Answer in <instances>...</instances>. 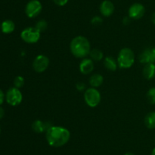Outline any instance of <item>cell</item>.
Here are the masks:
<instances>
[{
    "label": "cell",
    "instance_id": "cell-30",
    "mask_svg": "<svg viewBox=\"0 0 155 155\" xmlns=\"http://www.w3.org/2000/svg\"><path fill=\"white\" fill-rule=\"evenodd\" d=\"M124 155H135V154H134V153H130V152H128V153H125Z\"/></svg>",
    "mask_w": 155,
    "mask_h": 155
},
{
    "label": "cell",
    "instance_id": "cell-33",
    "mask_svg": "<svg viewBox=\"0 0 155 155\" xmlns=\"http://www.w3.org/2000/svg\"><path fill=\"white\" fill-rule=\"evenodd\" d=\"M0 132H1V129H0Z\"/></svg>",
    "mask_w": 155,
    "mask_h": 155
},
{
    "label": "cell",
    "instance_id": "cell-10",
    "mask_svg": "<svg viewBox=\"0 0 155 155\" xmlns=\"http://www.w3.org/2000/svg\"><path fill=\"white\" fill-rule=\"evenodd\" d=\"M139 62L142 64H155V47L145 49L139 56Z\"/></svg>",
    "mask_w": 155,
    "mask_h": 155
},
{
    "label": "cell",
    "instance_id": "cell-12",
    "mask_svg": "<svg viewBox=\"0 0 155 155\" xmlns=\"http://www.w3.org/2000/svg\"><path fill=\"white\" fill-rule=\"evenodd\" d=\"M53 125L48 122H43L42 120H35L32 124V129L36 133H42V132H46L47 130L51 127Z\"/></svg>",
    "mask_w": 155,
    "mask_h": 155
},
{
    "label": "cell",
    "instance_id": "cell-15",
    "mask_svg": "<svg viewBox=\"0 0 155 155\" xmlns=\"http://www.w3.org/2000/svg\"><path fill=\"white\" fill-rule=\"evenodd\" d=\"M104 65L109 71H114L117 68V61L115 60L114 58L112 57V56H107L104 59Z\"/></svg>",
    "mask_w": 155,
    "mask_h": 155
},
{
    "label": "cell",
    "instance_id": "cell-26",
    "mask_svg": "<svg viewBox=\"0 0 155 155\" xmlns=\"http://www.w3.org/2000/svg\"><path fill=\"white\" fill-rule=\"evenodd\" d=\"M5 99V94L2 91V90L0 89V106L4 103V100Z\"/></svg>",
    "mask_w": 155,
    "mask_h": 155
},
{
    "label": "cell",
    "instance_id": "cell-6",
    "mask_svg": "<svg viewBox=\"0 0 155 155\" xmlns=\"http://www.w3.org/2000/svg\"><path fill=\"white\" fill-rule=\"evenodd\" d=\"M23 95L21 91L18 88H11L8 90L5 94V100L11 106H18L22 102Z\"/></svg>",
    "mask_w": 155,
    "mask_h": 155
},
{
    "label": "cell",
    "instance_id": "cell-20",
    "mask_svg": "<svg viewBox=\"0 0 155 155\" xmlns=\"http://www.w3.org/2000/svg\"><path fill=\"white\" fill-rule=\"evenodd\" d=\"M35 27L41 33V32H43L46 30L47 27H48V23L45 20H39L36 24Z\"/></svg>",
    "mask_w": 155,
    "mask_h": 155
},
{
    "label": "cell",
    "instance_id": "cell-17",
    "mask_svg": "<svg viewBox=\"0 0 155 155\" xmlns=\"http://www.w3.org/2000/svg\"><path fill=\"white\" fill-rule=\"evenodd\" d=\"M104 81L103 76L100 74H94L89 78V84L92 88H98L101 86Z\"/></svg>",
    "mask_w": 155,
    "mask_h": 155
},
{
    "label": "cell",
    "instance_id": "cell-23",
    "mask_svg": "<svg viewBox=\"0 0 155 155\" xmlns=\"http://www.w3.org/2000/svg\"><path fill=\"white\" fill-rule=\"evenodd\" d=\"M103 22V19L100 16H94L93 18L91 19V24L92 25L98 26L101 25Z\"/></svg>",
    "mask_w": 155,
    "mask_h": 155
},
{
    "label": "cell",
    "instance_id": "cell-4",
    "mask_svg": "<svg viewBox=\"0 0 155 155\" xmlns=\"http://www.w3.org/2000/svg\"><path fill=\"white\" fill-rule=\"evenodd\" d=\"M84 100L89 106L92 108L96 107L101 102V94L96 88H88L84 92Z\"/></svg>",
    "mask_w": 155,
    "mask_h": 155
},
{
    "label": "cell",
    "instance_id": "cell-3",
    "mask_svg": "<svg viewBox=\"0 0 155 155\" xmlns=\"http://www.w3.org/2000/svg\"><path fill=\"white\" fill-rule=\"evenodd\" d=\"M117 64L118 66L120 68H131L135 62V54L133 50L130 48H123L119 52L117 56Z\"/></svg>",
    "mask_w": 155,
    "mask_h": 155
},
{
    "label": "cell",
    "instance_id": "cell-11",
    "mask_svg": "<svg viewBox=\"0 0 155 155\" xmlns=\"http://www.w3.org/2000/svg\"><path fill=\"white\" fill-rule=\"evenodd\" d=\"M100 12L104 17H110L114 12V5L110 0H104L100 5Z\"/></svg>",
    "mask_w": 155,
    "mask_h": 155
},
{
    "label": "cell",
    "instance_id": "cell-9",
    "mask_svg": "<svg viewBox=\"0 0 155 155\" xmlns=\"http://www.w3.org/2000/svg\"><path fill=\"white\" fill-rule=\"evenodd\" d=\"M145 9L141 3H134L130 7L128 11L129 17L132 19H140L145 15Z\"/></svg>",
    "mask_w": 155,
    "mask_h": 155
},
{
    "label": "cell",
    "instance_id": "cell-16",
    "mask_svg": "<svg viewBox=\"0 0 155 155\" xmlns=\"http://www.w3.org/2000/svg\"><path fill=\"white\" fill-rule=\"evenodd\" d=\"M15 24L12 20H5L1 24V30L4 33H11L15 30Z\"/></svg>",
    "mask_w": 155,
    "mask_h": 155
},
{
    "label": "cell",
    "instance_id": "cell-31",
    "mask_svg": "<svg viewBox=\"0 0 155 155\" xmlns=\"http://www.w3.org/2000/svg\"><path fill=\"white\" fill-rule=\"evenodd\" d=\"M151 155H155V147L153 149L152 152H151Z\"/></svg>",
    "mask_w": 155,
    "mask_h": 155
},
{
    "label": "cell",
    "instance_id": "cell-29",
    "mask_svg": "<svg viewBox=\"0 0 155 155\" xmlns=\"http://www.w3.org/2000/svg\"><path fill=\"white\" fill-rule=\"evenodd\" d=\"M151 21H152L153 24H155V12L153 13L152 16H151Z\"/></svg>",
    "mask_w": 155,
    "mask_h": 155
},
{
    "label": "cell",
    "instance_id": "cell-32",
    "mask_svg": "<svg viewBox=\"0 0 155 155\" xmlns=\"http://www.w3.org/2000/svg\"><path fill=\"white\" fill-rule=\"evenodd\" d=\"M0 29H1V24H0Z\"/></svg>",
    "mask_w": 155,
    "mask_h": 155
},
{
    "label": "cell",
    "instance_id": "cell-18",
    "mask_svg": "<svg viewBox=\"0 0 155 155\" xmlns=\"http://www.w3.org/2000/svg\"><path fill=\"white\" fill-rule=\"evenodd\" d=\"M145 124L149 129H155V112H148L145 117Z\"/></svg>",
    "mask_w": 155,
    "mask_h": 155
},
{
    "label": "cell",
    "instance_id": "cell-19",
    "mask_svg": "<svg viewBox=\"0 0 155 155\" xmlns=\"http://www.w3.org/2000/svg\"><path fill=\"white\" fill-rule=\"evenodd\" d=\"M89 56H90V59H92L93 62H99L104 57V55H103V52L101 50H98V49H93V50H91L90 53H89Z\"/></svg>",
    "mask_w": 155,
    "mask_h": 155
},
{
    "label": "cell",
    "instance_id": "cell-1",
    "mask_svg": "<svg viewBox=\"0 0 155 155\" xmlns=\"http://www.w3.org/2000/svg\"><path fill=\"white\" fill-rule=\"evenodd\" d=\"M45 137L50 146L59 147L68 142L71 138V132L62 126H52L45 132Z\"/></svg>",
    "mask_w": 155,
    "mask_h": 155
},
{
    "label": "cell",
    "instance_id": "cell-21",
    "mask_svg": "<svg viewBox=\"0 0 155 155\" xmlns=\"http://www.w3.org/2000/svg\"><path fill=\"white\" fill-rule=\"evenodd\" d=\"M147 99L151 104H155V88H151L147 92Z\"/></svg>",
    "mask_w": 155,
    "mask_h": 155
},
{
    "label": "cell",
    "instance_id": "cell-5",
    "mask_svg": "<svg viewBox=\"0 0 155 155\" xmlns=\"http://www.w3.org/2000/svg\"><path fill=\"white\" fill-rule=\"evenodd\" d=\"M40 32L35 27H29L23 30L21 33V37L27 43H36L40 39Z\"/></svg>",
    "mask_w": 155,
    "mask_h": 155
},
{
    "label": "cell",
    "instance_id": "cell-28",
    "mask_svg": "<svg viewBox=\"0 0 155 155\" xmlns=\"http://www.w3.org/2000/svg\"><path fill=\"white\" fill-rule=\"evenodd\" d=\"M4 115H5L4 109H3L2 106H0V119H2L4 117Z\"/></svg>",
    "mask_w": 155,
    "mask_h": 155
},
{
    "label": "cell",
    "instance_id": "cell-2",
    "mask_svg": "<svg viewBox=\"0 0 155 155\" xmlns=\"http://www.w3.org/2000/svg\"><path fill=\"white\" fill-rule=\"evenodd\" d=\"M70 50L71 53L75 57L79 59H84L90 53V43L85 36H77L71 40L70 44Z\"/></svg>",
    "mask_w": 155,
    "mask_h": 155
},
{
    "label": "cell",
    "instance_id": "cell-24",
    "mask_svg": "<svg viewBox=\"0 0 155 155\" xmlns=\"http://www.w3.org/2000/svg\"><path fill=\"white\" fill-rule=\"evenodd\" d=\"M69 0H53L54 3L58 6H64L68 2Z\"/></svg>",
    "mask_w": 155,
    "mask_h": 155
},
{
    "label": "cell",
    "instance_id": "cell-13",
    "mask_svg": "<svg viewBox=\"0 0 155 155\" xmlns=\"http://www.w3.org/2000/svg\"><path fill=\"white\" fill-rule=\"evenodd\" d=\"M94 62L91 59L84 58L80 63V71L83 74H89L93 71Z\"/></svg>",
    "mask_w": 155,
    "mask_h": 155
},
{
    "label": "cell",
    "instance_id": "cell-8",
    "mask_svg": "<svg viewBox=\"0 0 155 155\" xmlns=\"http://www.w3.org/2000/svg\"><path fill=\"white\" fill-rule=\"evenodd\" d=\"M49 65V59L45 55H38L33 62V68L38 73L44 72Z\"/></svg>",
    "mask_w": 155,
    "mask_h": 155
},
{
    "label": "cell",
    "instance_id": "cell-7",
    "mask_svg": "<svg viewBox=\"0 0 155 155\" xmlns=\"http://www.w3.org/2000/svg\"><path fill=\"white\" fill-rule=\"evenodd\" d=\"M42 5L39 0H30L25 7V13L30 18H33L41 13Z\"/></svg>",
    "mask_w": 155,
    "mask_h": 155
},
{
    "label": "cell",
    "instance_id": "cell-14",
    "mask_svg": "<svg viewBox=\"0 0 155 155\" xmlns=\"http://www.w3.org/2000/svg\"><path fill=\"white\" fill-rule=\"evenodd\" d=\"M143 75L148 80H151L155 77V64H145L143 68Z\"/></svg>",
    "mask_w": 155,
    "mask_h": 155
},
{
    "label": "cell",
    "instance_id": "cell-22",
    "mask_svg": "<svg viewBox=\"0 0 155 155\" xmlns=\"http://www.w3.org/2000/svg\"><path fill=\"white\" fill-rule=\"evenodd\" d=\"M24 78L22 77V76L19 75L17 76L16 78L14 80V86L17 88H21L24 86Z\"/></svg>",
    "mask_w": 155,
    "mask_h": 155
},
{
    "label": "cell",
    "instance_id": "cell-25",
    "mask_svg": "<svg viewBox=\"0 0 155 155\" xmlns=\"http://www.w3.org/2000/svg\"><path fill=\"white\" fill-rule=\"evenodd\" d=\"M76 88H77V89L78 90V91H83V90H85V88H86V85H85L84 83H83V82H79V83H77V85H76Z\"/></svg>",
    "mask_w": 155,
    "mask_h": 155
},
{
    "label": "cell",
    "instance_id": "cell-27",
    "mask_svg": "<svg viewBox=\"0 0 155 155\" xmlns=\"http://www.w3.org/2000/svg\"><path fill=\"white\" fill-rule=\"evenodd\" d=\"M123 23H124V25H127L130 23V17H125L123 20Z\"/></svg>",
    "mask_w": 155,
    "mask_h": 155
}]
</instances>
